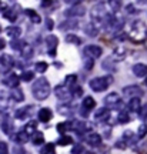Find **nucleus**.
<instances>
[{
    "mask_svg": "<svg viewBox=\"0 0 147 154\" xmlns=\"http://www.w3.org/2000/svg\"><path fill=\"white\" fill-rule=\"evenodd\" d=\"M113 83V77L111 76H104V77H94L89 82V86L93 91L96 93H102V91H106L109 86Z\"/></svg>",
    "mask_w": 147,
    "mask_h": 154,
    "instance_id": "4",
    "label": "nucleus"
},
{
    "mask_svg": "<svg viewBox=\"0 0 147 154\" xmlns=\"http://www.w3.org/2000/svg\"><path fill=\"white\" fill-rule=\"evenodd\" d=\"M84 69H86V70H92L93 69V60L92 59L84 57Z\"/></svg>",
    "mask_w": 147,
    "mask_h": 154,
    "instance_id": "49",
    "label": "nucleus"
},
{
    "mask_svg": "<svg viewBox=\"0 0 147 154\" xmlns=\"http://www.w3.org/2000/svg\"><path fill=\"white\" fill-rule=\"evenodd\" d=\"M127 107H129V110H130L131 113H139V111H140V109H142L140 99H130V100H129V104H127Z\"/></svg>",
    "mask_w": 147,
    "mask_h": 154,
    "instance_id": "25",
    "label": "nucleus"
},
{
    "mask_svg": "<svg viewBox=\"0 0 147 154\" xmlns=\"http://www.w3.org/2000/svg\"><path fill=\"white\" fill-rule=\"evenodd\" d=\"M109 13L110 11L106 9V3H96V5L92 7V10H90V14H92V19H93L92 23L99 27V23L103 24L104 19H106V16H107Z\"/></svg>",
    "mask_w": 147,
    "mask_h": 154,
    "instance_id": "3",
    "label": "nucleus"
},
{
    "mask_svg": "<svg viewBox=\"0 0 147 154\" xmlns=\"http://www.w3.org/2000/svg\"><path fill=\"white\" fill-rule=\"evenodd\" d=\"M84 151V147L82 144H74V147L71 149V154H82Z\"/></svg>",
    "mask_w": 147,
    "mask_h": 154,
    "instance_id": "46",
    "label": "nucleus"
},
{
    "mask_svg": "<svg viewBox=\"0 0 147 154\" xmlns=\"http://www.w3.org/2000/svg\"><path fill=\"white\" fill-rule=\"evenodd\" d=\"M147 134V126L146 124H142V126L139 127V133H137V137L139 138H143L144 136Z\"/></svg>",
    "mask_w": 147,
    "mask_h": 154,
    "instance_id": "45",
    "label": "nucleus"
},
{
    "mask_svg": "<svg viewBox=\"0 0 147 154\" xmlns=\"http://www.w3.org/2000/svg\"><path fill=\"white\" fill-rule=\"evenodd\" d=\"M26 13H27V16L30 17V20H32L33 23H40V22H42L40 16H39L36 11H33V10H30V9H27V10H26Z\"/></svg>",
    "mask_w": 147,
    "mask_h": 154,
    "instance_id": "38",
    "label": "nucleus"
},
{
    "mask_svg": "<svg viewBox=\"0 0 147 154\" xmlns=\"http://www.w3.org/2000/svg\"><path fill=\"white\" fill-rule=\"evenodd\" d=\"M140 117H142L143 120H147V104L142 106V109H140Z\"/></svg>",
    "mask_w": 147,
    "mask_h": 154,
    "instance_id": "50",
    "label": "nucleus"
},
{
    "mask_svg": "<svg viewBox=\"0 0 147 154\" xmlns=\"http://www.w3.org/2000/svg\"><path fill=\"white\" fill-rule=\"evenodd\" d=\"M20 54L24 57V59H30V57H33V47L30 46V44H24L23 46V49L20 50Z\"/></svg>",
    "mask_w": 147,
    "mask_h": 154,
    "instance_id": "30",
    "label": "nucleus"
},
{
    "mask_svg": "<svg viewBox=\"0 0 147 154\" xmlns=\"http://www.w3.org/2000/svg\"><path fill=\"white\" fill-rule=\"evenodd\" d=\"M50 91H52V88H50V83L47 82V79L42 77V79H37L36 82L33 83L32 93L34 96V99L46 100L50 96Z\"/></svg>",
    "mask_w": 147,
    "mask_h": 154,
    "instance_id": "1",
    "label": "nucleus"
},
{
    "mask_svg": "<svg viewBox=\"0 0 147 154\" xmlns=\"http://www.w3.org/2000/svg\"><path fill=\"white\" fill-rule=\"evenodd\" d=\"M86 141H87L90 146H99V144L102 143V136L97 134V133H90L87 137H86Z\"/></svg>",
    "mask_w": 147,
    "mask_h": 154,
    "instance_id": "23",
    "label": "nucleus"
},
{
    "mask_svg": "<svg viewBox=\"0 0 147 154\" xmlns=\"http://www.w3.org/2000/svg\"><path fill=\"white\" fill-rule=\"evenodd\" d=\"M104 104H106V109H111V110H114V109H120L121 107V104H123V100H121V97H120L119 93H109L106 97L103 99Z\"/></svg>",
    "mask_w": 147,
    "mask_h": 154,
    "instance_id": "5",
    "label": "nucleus"
},
{
    "mask_svg": "<svg viewBox=\"0 0 147 154\" xmlns=\"http://www.w3.org/2000/svg\"><path fill=\"white\" fill-rule=\"evenodd\" d=\"M117 120H119L120 124H126V123H129L130 121V116H129V113L124 110H121L119 113V117H117Z\"/></svg>",
    "mask_w": 147,
    "mask_h": 154,
    "instance_id": "36",
    "label": "nucleus"
},
{
    "mask_svg": "<svg viewBox=\"0 0 147 154\" xmlns=\"http://www.w3.org/2000/svg\"><path fill=\"white\" fill-rule=\"evenodd\" d=\"M83 53H84V56H86L87 59L94 60V59H99L100 56L103 54V49H102L100 46H96V44H89V46L84 47Z\"/></svg>",
    "mask_w": 147,
    "mask_h": 154,
    "instance_id": "8",
    "label": "nucleus"
},
{
    "mask_svg": "<svg viewBox=\"0 0 147 154\" xmlns=\"http://www.w3.org/2000/svg\"><path fill=\"white\" fill-rule=\"evenodd\" d=\"M130 38L134 43H143L147 38V26L142 20H136L131 23V29L129 33Z\"/></svg>",
    "mask_w": 147,
    "mask_h": 154,
    "instance_id": "2",
    "label": "nucleus"
},
{
    "mask_svg": "<svg viewBox=\"0 0 147 154\" xmlns=\"http://www.w3.org/2000/svg\"><path fill=\"white\" fill-rule=\"evenodd\" d=\"M26 44V42H23V40H19V38H16V40H11V49L13 50H17V51H20V50L23 49V46Z\"/></svg>",
    "mask_w": 147,
    "mask_h": 154,
    "instance_id": "37",
    "label": "nucleus"
},
{
    "mask_svg": "<svg viewBox=\"0 0 147 154\" xmlns=\"http://www.w3.org/2000/svg\"><path fill=\"white\" fill-rule=\"evenodd\" d=\"M40 153L42 154H50V153H55V144L53 143H47L44 146L43 149L40 150Z\"/></svg>",
    "mask_w": 147,
    "mask_h": 154,
    "instance_id": "42",
    "label": "nucleus"
},
{
    "mask_svg": "<svg viewBox=\"0 0 147 154\" xmlns=\"http://www.w3.org/2000/svg\"><path fill=\"white\" fill-rule=\"evenodd\" d=\"M55 94H56V97H57L59 100H61L63 103H70L71 99H73L70 88L66 87L64 84H59V86H56L55 87Z\"/></svg>",
    "mask_w": 147,
    "mask_h": 154,
    "instance_id": "6",
    "label": "nucleus"
},
{
    "mask_svg": "<svg viewBox=\"0 0 147 154\" xmlns=\"http://www.w3.org/2000/svg\"><path fill=\"white\" fill-rule=\"evenodd\" d=\"M2 130H3L7 136H13L14 124H13V120H11L9 116H5V117H3V121H2Z\"/></svg>",
    "mask_w": 147,
    "mask_h": 154,
    "instance_id": "15",
    "label": "nucleus"
},
{
    "mask_svg": "<svg viewBox=\"0 0 147 154\" xmlns=\"http://www.w3.org/2000/svg\"><path fill=\"white\" fill-rule=\"evenodd\" d=\"M33 111H34V106L33 104H29V106H24V107H20L14 111V117L17 120H26L29 117H32Z\"/></svg>",
    "mask_w": 147,
    "mask_h": 154,
    "instance_id": "9",
    "label": "nucleus"
},
{
    "mask_svg": "<svg viewBox=\"0 0 147 154\" xmlns=\"http://www.w3.org/2000/svg\"><path fill=\"white\" fill-rule=\"evenodd\" d=\"M144 82H146V86H147V77H146V80H144Z\"/></svg>",
    "mask_w": 147,
    "mask_h": 154,
    "instance_id": "57",
    "label": "nucleus"
},
{
    "mask_svg": "<svg viewBox=\"0 0 147 154\" xmlns=\"http://www.w3.org/2000/svg\"><path fill=\"white\" fill-rule=\"evenodd\" d=\"M116 147H117V149H120V150H121V149L124 150L126 147H127V144H126L124 140H120V141H117V143H116Z\"/></svg>",
    "mask_w": 147,
    "mask_h": 154,
    "instance_id": "51",
    "label": "nucleus"
},
{
    "mask_svg": "<svg viewBox=\"0 0 147 154\" xmlns=\"http://www.w3.org/2000/svg\"><path fill=\"white\" fill-rule=\"evenodd\" d=\"M76 83H77V76L76 74H69V76H66V79H64V86L66 87H69V88L74 87Z\"/></svg>",
    "mask_w": 147,
    "mask_h": 154,
    "instance_id": "31",
    "label": "nucleus"
},
{
    "mask_svg": "<svg viewBox=\"0 0 147 154\" xmlns=\"http://www.w3.org/2000/svg\"><path fill=\"white\" fill-rule=\"evenodd\" d=\"M23 131L26 133V134H27L29 137H30V136H33V134H34V133L37 131V123H36V121H29L27 124H26V126H24V128H23Z\"/></svg>",
    "mask_w": 147,
    "mask_h": 154,
    "instance_id": "27",
    "label": "nucleus"
},
{
    "mask_svg": "<svg viewBox=\"0 0 147 154\" xmlns=\"http://www.w3.org/2000/svg\"><path fill=\"white\" fill-rule=\"evenodd\" d=\"M57 111L61 116H71L73 114V107L70 106V103H63V104L57 106Z\"/></svg>",
    "mask_w": 147,
    "mask_h": 154,
    "instance_id": "24",
    "label": "nucleus"
},
{
    "mask_svg": "<svg viewBox=\"0 0 147 154\" xmlns=\"http://www.w3.org/2000/svg\"><path fill=\"white\" fill-rule=\"evenodd\" d=\"M64 14L67 17H82L86 14V7H84L82 3L76 2V3H73L71 7H69V9L64 11Z\"/></svg>",
    "mask_w": 147,
    "mask_h": 154,
    "instance_id": "7",
    "label": "nucleus"
},
{
    "mask_svg": "<svg viewBox=\"0 0 147 154\" xmlns=\"http://www.w3.org/2000/svg\"><path fill=\"white\" fill-rule=\"evenodd\" d=\"M20 33H22V30L20 27H17V26H10V27L6 29V34L11 37L13 40H16L17 37H20Z\"/></svg>",
    "mask_w": 147,
    "mask_h": 154,
    "instance_id": "26",
    "label": "nucleus"
},
{
    "mask_svg": "<svg viewBox=\"0 0 147 154\" xmlns=\"http://www.w3.org/2000/svg\"><path fill=\"white\" fill-rule=\"evenodd\" d=\"M46 24H47V27H49V29H52V26H53V23H52V20H50V19H47V20H46Z\"/></svg>",
    "mask_w": 147,
    "mask_h": 154,
    "instance_id": "55",
    "label": "nucleus"
},
{
    "mask_svg": "<svg viewBox=\"0 0 147 154\" xmlns=\"http://www.w3.org/2000/svg\"><path fill=\"white\" fill-rule=\"evenodd\" d=\"M94 119H96V121H99V123H106V121H109L110 110L109 109H106V107L99 109V110L96 111V114H94Z\"/></svg>",
    "mask_w": 147,
    "mask_h": 154,
    "instance_id": "16",
    "label": "nucleus"
},
{
    "mask_svg": "<svg viewBox=\"0 0 147 154\" xmlns=\"http://www.w3.org/2000/svg\"><path fill=\"white\" fill-rule=\"evenodd\" d=\"M133 73L137 77H147V64L144 63H137L133 66Z\"/></svg>",
    "mask_w": 147,
    "mask_h": 154,
    "instance_id": "19",
    "label": "nucleus"
},
{
    "mask_svg": "<svg viewBox=\"0 0 147 154\" xmlns=\"http://www.w3.org/2000/svg\"><path fill=\"white\" fill-rule=\"evenodd\" d=\"M33 79H34V73L32 70H29V72H24L22 74V80L23 82H32Z\"/></svg>",
    "mask_w": 147,
    "mask_h": 154,
    "instance_id": "44",
    "label": "nucleus"
},
{
    "mask_svg": "<svg viewBox=\"0 0 147 154\" xmlns=\"http://www.w3.org/2000/svg\"><path fill=\"white\" fill-rule=\"evenodd\" d=\"M126 53H127V50H126L123 46H119V47H116V49L113 50V56H111L110 59L113 61H120L126 57Z\"/></svg>",
    "mask_w": 147,
    "mask_h": 154,
    "instance_id": "17",
    "label": "nucleus"
},
{
    "mask_svg": "<svg viewBox=\"0 0 147 154\" xmlns=\"http://www.w3.org/2000/svg\"><path fill=\"white\" fill-rule=\"evenodd\" d=\"M121 140H124L126 144H129V143H136V137H134V133L130 131V130L124 131V134H123V138H121Z\"/></svg>",
    "mask_w": 147,
    "mask_h": 154,
    "instance_id": "34",
    "label": "nucleus"
},
{
    "mask_svg": "<svg viewBox=\"0 0 147 154\" xmlns=\"http://www.w3.org/2000/svg\"><path fill=\"white\" fill-rule=\"evenodd\" d=\"M9 94H10L11 100H13L14 103H19V101H23V100H24V93L22 91V88H19V87L11 88Z\"/></svg>",
    "mask_w": 147,
    "mask_h": 154,
    "instance_id": "21",
    "label": "nucleus"
},
{
    "mask_svg": "<svg viewBox=\"0 0 147 154\" xmlns=\"http://www.w3.org/2000/svg\"><path fill=\"white\" fill-rule=\"evenodd\" d=\"M86 154H96V153H93V151H87Z\"/></svg>",
    "mask_w": 147,
    "mask_h": 154,
    "instance_id": "56",
    "label": "nucleus"
},
{
    "mask_svg": "<svg viewBox=\"0 0 147 154\" xmlns=\"http://www.w3.org/2000/svg\"><path fill=\"white\" fill-rule=\"evenodd\" d=\"M77 26H79V23L77 22H73V20H69V22H66V23H61L60 24V29L61 30H69V29H76Z\"/></svg>",
    "mask_w": 147,
    "mask_h": 154,
    "instance_id": "39",
    "label": "nucleus"
},
{
    "mask_svg": "<svg viewBox=\"0 0 147 154\" xmlns=\"http://www.w3.org/2000/svg\"><path fill=\"white\" fill-rule=\"evenodd\" d=\"M73 143V140H71L70 136H61V137L57 140V144L59 146H69V144Z\"/></svg>",
    "mask_w": 147,
    "mask_h": 154,
    "instance_id": "40",
    "label": "nucleus"
},
{
    "mask_svg": "<svg viewBox=\"0 0 147 154\" xmlns=\"http://www.w3.org/2000/svg\"><path fill=\"white\" fill-rule=\"evenodd\" d=\"M36 72L37 73H44L46 72V70H47V63H46V61H37V63H36Z\"/></svg>",
    "mask_w": 147,
    "mask_h": 154,
    "instance_id": "41",
    "label": "nucleus"
},
{
    "mask_svg": "<svg viewBox=\"0 0 147 154\" xmlns=\"http://www.w3.org/2000/svg\"><path fill=\"white\" fill-rule=\"evenodd\" d=\"M2 13H3V17L7 19L9 22H16V19H17L16 10H13V9H5Z\"/></svg>",
    "mask_w": 147,
    "mask_h": 154,
    "instance_id": "28",
    "label": "nucleus"
},
{
    "mask_svg": "<svg viewBox=\"0 0 147 154\" xmlns=\"http://www.w3.org/2000/svg\"><path fill=\"white\" fill-rule=\"evenodd\" d=\"M66 42L67 43H70V44H82V38L79 37V36H76V34H73V33H70V34H67L66 36Z\"/></svg>",
    "mask_w": 147,
    "mask_h": 154,
    "instance_id": "33",
    "label": "nucleus"
},
{
    "mask_svg": "<svg viewBox=\"0 0 147 154\" xmlns=\"http://www.w3.org/2000/svg\"><path fill=\"white\" fill-rule=\"evenodd\" d=\"M2 83H3L5 86H7L9 88H16L17 86H19V83H20V79H19L17 74L11 73V74H9V76H6L5 79L2 80Z\"/></svg>",
    "mask_w": 147,
    "mask_h": 154,
    "instance_id": "14",
    "label": "nucleus"
},
{
    "mask_svg": "<svg viewBox=\"0 0 147 154\" xmlns=\"http://www.w3.org/2000/svg\"><path fill=\"white\" fill-rule=\"evenodd\" d=\"M143 94L142 88L139 87V86H127V87L123 88V96L126 97H130V99H139L140 96Z\"/></svg>",
    "mask_w": 147,
    "mask_h": 154,
    "instance_id": "13",
    "label": "nucleus"
},
{
    "mask_svg": "<svg viewBox=\"0 0 147 154\" xmlns=\"http://www.w3.org/2000/svg\"><path fill=\"white\" fill-rule=\"evenodd\" d=\"M0 66L5 69H11L14 66V60L10 54H2L0 56Z\"/></svg>",
    "mask_w": 147,
    "mask_h": 154,
    "instance_id": "20",
    "label": "nucleus"
},
{
    "mask_svg": "<svg viewBox=\"0 0 147 154\" xmlns=\"http://www.w3.org/2000/svg\"><path fill=\"white\" fill-rule=\"evenodd\" d=\"M5 46H6V42L3 40V38H0V50L5 49Z\"/></svg>",
    "mask_w": 147,
    "mask_h": 154,
    "instance_id": "54",
    "label": "nucleus"
},
{
    "mask_svg": "<svg viewBox=\"0 0 147 154\" xmlns=\"http://www.w3.org/2000/svg\"><path fill=\"white\" fill-rule=\"evenodd\" d=\"M11 138H13V140H14V141H16L19 146H22V144L27 143L29 140H30V137H29V136L24 131H23V130H22V131H19V133H16V134H13V136H11Z\"/></svg>",
    "mask_w": 147,
    "mask_h": 154,
    "instance_id": "22",
    "label": "nucleus"
},
{
    "mask_svg": "<svg viewBox=\"0 0 147 154\" xmlns=\"http://www.w3.org/2000/svg\"><path fill=\"white\" fill-rule=\"evenodd\" d=\"M13 100H11L10 94L7 93V91H5V90H2L0 91V110L2 111H6L9 110L11 106H13Z\"/></svg>",
    "mask_w": 147,
    "mask_h": 154,
    "instance_id": "11",
    "label": "nucleus"
},
{
    "mask_svg": "<svg viewBox=\"0 0 147 154\" xmlns=\"http://www.w3.org/2000/svg\"><path fill=\"white\" fill-rule=\"evenodd\" d=\"M71 96H73V97H82L83 96V88L80 87V86H74V87H71Z\"/></svg>",
    "mask_w": 147,
    "mask_h": 154,
    "instance_id": "43",
    "label": "nucleus"
},
{
    "mask_svg": "<svg viewBox=\"0 0 147 154\" xmlns=\"http://www.w3.org/2000/svg\"><path fill=\"white\" fill-rule=\"evenodd\" d=\"M73 130V121H66V123H59L57 124V131L59 133H66V131H70Z\"/></svg>",
    "mask_w": 147,
    "mask_h": 154,
    "instance_id": "29",
    "label": "nucleus"
},
{
    "mask_svg": "<svg viewBox=\"0 0 147 154\" xmlns=\"http://www.w3.org/2000/svg\"><path fill=\"white\" fill-rule=\"evenodd\" d=\"M53 3L52 2H42V7H49V6H52Z\"/></svg>",
    "mask_w": 147,
    "mask_h": 154,
    "instance_id": "53",
    "label": "nucleus"
},
{
    "mask_svg": "<svg viewBox=\"0 0 147 154\" xmlns=\"http://www.w3.org/2000/svg\"><path fill=\"white\" fill-rule=\"evenodd\" d=\"M39 116V120L42 121V123H47V121L52 120V117H53V113H52V110L50 109H40L37 113Z\"/></svg>",
    "mask_w": 147,
    "mask_h": 154,
    "instance_id": "18",
    "label": "nucleus"
},
{
    "mask_svg": "<svg viewBox=\"0 0 147 154\" xmlns=\"http://www.w3.org/2000/svg\"><path fill=\"white\" fill-rule=\"evenodd\" d=\"M50 154H56V153H50Z\"/></svg>",
    "mask_w": 147,
    "mask_h": 154,
    "instance_id": "58",
    "label": "nucleus"
},
{
    "mask_svg": "<svg viewBox=\"0 0 147 154\" xmlns=\"http://www.w3.org/2000/svg\"><path fill=\"white\" fill-rule=\"evenodd\" d=\"M46 44H47V53L50 57H55L56 56V49H57V44H59V38L55 34H50L46 37Z\"/></svg>",
    "mask_w": 147,
    "mask_h": 154,
    "instance_id": "10",
    "label": "nucleus"
},
{
    "mask_svg": "<svg viewBox=\"0 0 147 154\" xmlns=\"http://www.w3.org/2000/svg\"><path fill=\"white\" fill-rule=\"evenodd\" d=\"M11 154H26V151H24V149H23L22 146H14L13 147V150H11Z\"/></svg>",
    "mask_w": 147,
    "mask_h": 154,
    "instance_id": "47",
    "label": "nucleus"
},
{
    "mask_svg": "<svg viewBox=\"0 0 147 154\" xmlns=\"http://www.w3.org/2000/svg\"><path fill=\"white\" fill-rule=\"evenodd\" d=\"M0 32H2V27H0Z\"/></svg>",
    "mask_w": 147,
    "mask_h": 154,
    "instance_id": "59",
    "label": "nucleus"
},
{
    "mask_svg": "<svg viewBox=\"0 0 147 154\" xmlns=\"http://www.w3.org/2000/svg\"><path fill=\"white\" fill-rule=\"evenodd\" d=\"M32 141L33 144H36V146H42L44 141V137H43V133L40 131H36L34 134L32 136Z\"/></svg>",
    "mask_w": 147,
    "mask_h": 154,
    "instance_id": "32",
    "label": "nucleus"
},
{
    "mask_svg": "<svg viewBox=\"0 0 147 154\" xmlns=\"http://www.w3.org/2000/svg\"><path fill=\"white\" fill-rule=\"evenodd\" d=\"M0 154H9V147L5 141H0Z\"/></svg>",
    "mask_w": 147,
    "mask_h": 154,
    "instance_id": "48",
    "label": "nucleus"
},
{
    "mask_svg": "<svg viewBox=\"0 0 147 154\" xmlns=\"http://www.w3.org/2000/svg\"><path fill=\"white\" fill-rule=\"evenodd\" d=\"M127 11H129L130 14H133V13H139V10H137L136 7H133V5H127Z\"/></svg>",
    "mask_w": 147,
    "mask_h": 154,
    "instance_id": "52",
    "label": "nucleus"
},
{
    "mask_svg": "<svg viewBox=\"0 0 147 154\" xmlns=\"http://www.w3.org/2000/svg\"><path fill=\"white\" fill-rule=\"evenodd\" d=\"M97 32H99V27L97 26H94L93 23H89L87 26H86V33H87L89 36L96 37V36H97Z\"/></svg>",
    "mask_w": 147,
    "mask_h": 154,
    "instance_id": "35",
    "label": "nucleus"
},
{
    "mask_svg": "<svg viewBox=\"0 0 147 154\" xmlns=\"http://www.w3.org/2000/svg\"><path fill=\"white\" fill-rule=\"evenodd\" d=\"M94 106H96V101H94L93 97H90V96L84 97L83 101H82V109H80V113H82L83 117H87L89 111L93 110V109H94Z\"/></svg>",
    "mask_w": 147,
    "mask_h": 154,
    "instance_id": "12",
    "label": "nucleus"
}]
</instances>
